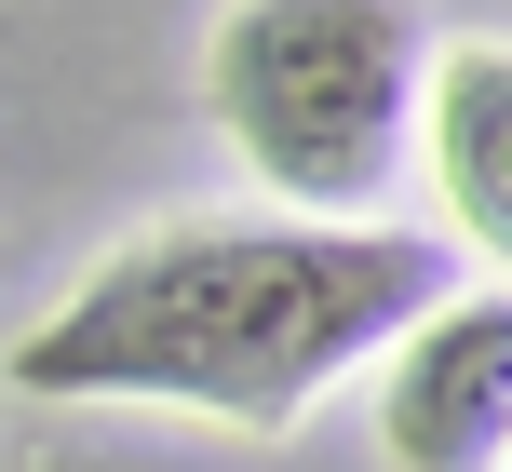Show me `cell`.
I'll list each match as a JSON object with an SVG mask.
<instances>
[{"label": "cell", "instance_id": "2", "mask_svg": "<svg viewBox=\"0 0 512 472\" xmlns=\"http://www.w3.org/2000/svg\"><path fill=\"white\" fill-rule=\"evenodd\" d=\"M203 95L297 216H364L405 176V122L432 95L418 0H230Z\"/></svg>", "mask_w": 512, "mask_h": 472}, {"label": "cell", "instance_id": "1", "mask_svg": "<svg viewBox=\"0 0 512 472\" xmlns=\"http://www.w3.org/2000/svg\"><path fill=\"white\" fill-rule=\"evenodd\" d=\"M432 230H297V216H176L122 243L68 311L14 338V392L41 405H203L283 432L310 392L405 351L445 311Z\"/></svg>", "mask_w": 512, "mask_h": 472}, {"label": "cell", "instance_id": "4", "mask_svg": "<svg viewBox=\"0 0 512 472\" xmlns=\"http://www.w3.org/2000/svg\"><path fill=\"white\" fill-rule=\"evenodd\" d=\"M418 135H432V189H445V216H459V230L512 270V41H459V54H432Z\"/></svg>", "mask_w": 512, "mask_h": 472}, {"label": "cell", "instance_id": "3", "mask_svg": "<svg viewBox=\"0 0 512 472\" xmlns=\"http://www.w3.org/2000/svg\"><path fill=\"white\" fill-rule=\"evenodd\" d=\"M391 472H512V284L445 297L378 378Z\"/></svg>", "mask_w": 512, "mask_h": 472}]
</instances>
